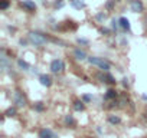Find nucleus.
<instances>
[{"instance_id": "nucleus-12", "label": "nucleus", "mask_w": 147, "mask_h": 138, "mask_svg": "<svg viewBox=\"0 0 147 138\" xmlns=\"http://www.w3.org/2000/svg\"><path fill=\"white\" fill-rule=\"evenodd\" d=\"M15 112H16V108H9V109L6 111L7 117H13V115H15Z\"/></svg>"}, {"instance_id": "nucleus-10", "label": "nucleus", "mask_w": 147, "mask_h": 138, "mask_svg": "<svg viewBox=\"0 0 147 138\" xmlns=\"http://www.w3.org/2000/svg\"><path fill=\"white\" fill-rule=\"evenodd\" d=\"M72 5L75 6V7H84V6H85L81 0H72Z\"/></svg>"}, {"instance_id": "nucleus-2", "label": "nucleus", "mask_w": 147, "mask_h": 138, "mask_svg": "<svg viewBox=\"0 0 147 138\" xmlns=\"http://www.w3.org/2000/svg\"><path fill=\"white\" fill-rule=\"evenodd\" d=\"M12 99H13V105H15V108H23V107H26V98H25V95H23L20 91L16 89V91L13 92Z\"/></svg>"}, {"instance_id": "nucleus-1", "label": "nucleus", "mask_w": 147, "mask_h": 138, "mask_svg": "<svg viewBox=\"0 0 147 138\" xmlns=\"http://www.w3.org/2000/svg\"><path fill=\"white\" fill-rule=\"evenodd\" d=\"M28 39H29V42H30L32 45H35V46H43V45L46 43V38H45L43 35L38 33V32H29Z\"/></svg>"}, {"instance_id": "nucleus-9", "label": "nucleus", "mask_w": 147, "mask_h": 138, "mask_svg": "<svg viewBox=\"0 0 147 138\" xmlns=\"http://www.w3.org/2000/svg\"><path fill=\"white\" fill-rule=\"evenodd\" d=\"M39 79H40V84L45 85V86H51V84H52V81H51V78L48 75H40Z\"/></svg>"}, {"instance_id": "nucleus-13", "label": "nucleus", "mask_w": 147, "mask_h": 138, "mask_svg": "<svg viewBox=\"0 0 147 138\" xmlns=\"http://www.w3.org/2000/svg\"><path fill=\"white\" fill-rule=\"evenodd\" d=\"M7 6H9V0H2V9L5 10L7 9Z\"/></svg>"}, {"instance_id": "nucleus-11", "label": "nucleus", "mask_w": 147, "mask_h": 138, "mask_svg": "<svg viewBox=\"0 0 147 138\" xmlns=\"http://www.w3.org/2000/svg\"><path fill=\"white\" fill-rule=\"evenodd\" d=\"M120 22H121V26H123L124 29H128V26H130V25H128V20H127V19H124V17H123V19H120Z\"/></svg>"}, {"instance_id": "nucleus-4", "label": "nucleus", "mask_w": 147, "mask_h": 138, "mask_svg": "<svg viewBox=\"0 0 147 138\" xmlns=\"http://www.w3.org/2000/svg\"><path fill=\"white\" fill-rule=\"evenodd\" d=\"M63 69H65V63H63V60H61V59H55V60L51 62V71H52L53 74H62V72H63Z\"/></svg>"}, {"instance_id": "nucleus-8", "label": "nucleus", "mask_w": 147, "mask_h": 138, "mask_svg": "<svg viewBox=\"0 0 147 138\" xmlns=\"http://www.w3.org/2000/svg\"><path fill=\"white\" fill-rule=\"evenodd\" d=\"M74 56H75L77 60H84V59H87V53H85L84 50H81V49H75V50H74Z\"/></svg>"}, {"instance_id": "nucleus-3", "label": "nucleus", "mask_w": 147, "mask_h": 138, "mask_svg": "<svg viewBox=\"0 0 147 138\" xmlns=\"http://www.w3.org/2000/svg\"><path fill=\"white\" fill-rule=\"evenodd\" d=\"M88 60H90V63H91V65L98 66L100 69H102V71H108V69H110V63H108L107 60H104L102 58L91 56V58H88Z\"/></svg>"}, {"instance_id": "nucleus-6", "label": "nucleus", "mask_w": 147, "mask_h": 138, "mask_svg": "<svg viewBox=\"0 0 147 138\" xmlns=\"http://www.w3.org/2000/svg\"><path fill=\"white\" fill-rule=\"evenodd\" d=\"M20 6H22V7H25V9H28L29 12L36 10V5H35L33 2H30V0H23V2L20 3Z\"/></svg>"}, {"instance_id": "nucleus-14", "label": "nucleus", "mask_w": 147, "mask_h": 138, "mask_svg": "<svg viewBox=\"0 0 147 138\" xmlns=\"http://www.w3.org/2000/svg\"><path fill=\"white\" fill-rule=\"evenodd\" d=\"M110 121H111V122H120L118 118H110Z\"/></svg>"}, {"instance_id": "nucleus-5", "label": "nucleus", "mask_w": 147, "mask_h": 138, "mask_svg": "<svg viewBox=\"0 0 147 138\" xmlns=\"http://www.w3.org/2000/svg\"><path fill=\"white\" fill-rule=\"evenodd\" d=\"M130 7H131V10L136 12V13H140V12H143V9H144V6H143V3L140 2V0H133L131 5H130Z\"/></svg>"}, {"instance_id": "nucleus-7", "label": "nucleus", "mask_w": 147, "mask_h": 138, "mask_svg": "<svg viewBox=\"0 0 147 138\" xmlns=\"http://www.w3.org/2000/svg\"><path fill=\"white\" fill-rule=\"evenodd\" d=\"M39 138H56V137H55V134L51 129H40Z\"/></svg>"}]
</instances>
